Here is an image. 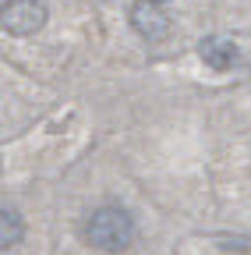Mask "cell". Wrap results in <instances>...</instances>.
Listing matches in <instances>:
<instances>
[{"mask_svg": "<svg viewBox=\"0 0 251 255\" xmlns=\"http://www.w3.org/2000/svg\"><path fill=\"white\" fill-rule=\"evenodd\" d=\"M85 238L103 252H124L135 241V220L120 206H99L85 220Z\"/></svg>", "mask_w": 251, "mask_h": 255, "instance_id": "6da1fadb", "label": "cell"}, {"mask_svg": "<svg viewBox=\"0 0 251 255\" xmlns=\"http://www.w3.org/2000/svg\"><path fill=\"white\" fill-rule=\"evenodd\" d=\"M0 25L11 36H36L46 25V4L43 0H4Z\"/></svg>", "mask_w": 251, "mask_h": 255, "instance_id": "7a4b0ae2", "label": "cell"}, {"mask_svg": "<svg viewBox=\"0 0 251 255\" xmlns=\"http://www.w3.org/2000/svg\"><path fill=\"white\" fill-rule=\"evenodd\" d=\"M128 18H131V28L138 32L145 43H163L170 32H173V21L163 11L160 0H138V4H131Z\"/></svg>", "mask_w": 251, "mask_h": 255, "instance_id": "3957f363", "label": "cell"}, {"mask_svg": "<svg viewBox=\"0 0 251 255\" xmlns=\"http://www.w3.org/2000/svg\"><path fill=\"white\" fill-rule=\"evenodd\" d=\"M198 53H202V60L209 64L212 71H230L237 64V46L227 36H205L198 43Z\"/></svg>", "mask_w": 251, "mask_h": 255, "instance_id": "277c9868", "label": "cell"}, {"mask_svg": "<svg viewBox=\"0 0 251 255\" xmlns=\"http://www.w3.org/2000/svg\"><path fill=\"white\" fill-rule=\"evenodd\" d=\"M21 234H25V223H21V216H18V209H0V248L4 252H11L18 241H21Z\"/></svg>", "mask_w": 251, "mask_h": 255, "instance_id": "5b68a950", "label": "cell"}, {"mask_svg": "<svg viewBox=\"0 0 251 255\" xmlns=\"http://www.w3.org/2000/svg\"><path fill=\"white\" fill-rule=\"evenodd\" d=\"M160 4H163V0H160Z\"/></svg>", "mask_w": 251, "mask_h": 255, "instance_id": "8992f818", "label": "cell"}]
</instances>
